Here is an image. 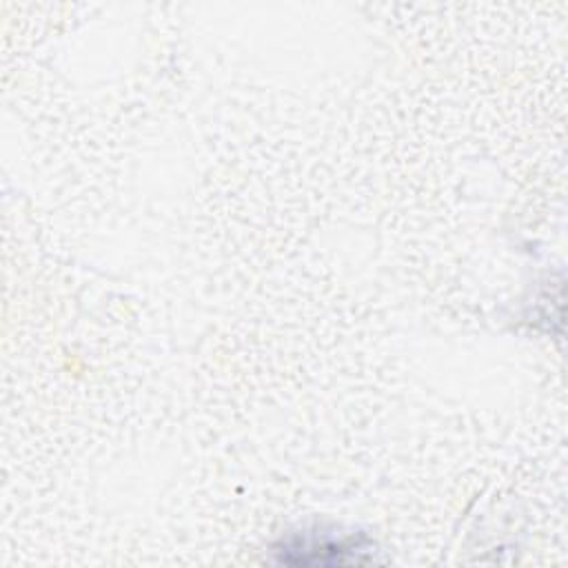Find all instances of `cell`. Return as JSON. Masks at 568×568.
<instances>
[{
  "label": "cell",
  "mask_w": 568,
  "mask_h": 568,
  "mask_svg": "<svg viewBox=\"0 0 568 568\" xmlns=\"http://www.w3.org/2000/svg\"><path fill=\"white\" fill-rule=\"evenodd\" d=\"M273 552L280 564L291 566H342L371 559L373 546L364 535H337L315 528L286 535Z\"/></svg>",
  "instance_id": "cell-1"
}]
</instances>
